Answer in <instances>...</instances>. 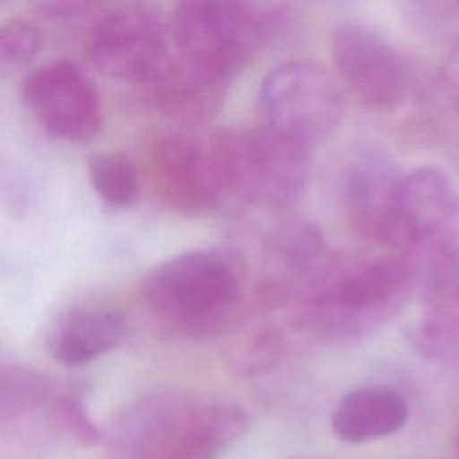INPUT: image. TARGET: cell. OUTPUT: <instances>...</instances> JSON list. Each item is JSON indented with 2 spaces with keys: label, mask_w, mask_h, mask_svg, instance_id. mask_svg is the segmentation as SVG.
Wrapping results in <instances>:
<instances>
[{
  "label": "cell",
  "mask_w": 459,
  "mask_h": 459,
  "mask_svg": "<svg viewBox=\"0 0 459 459\" xmlns=\"http://www.w3.org/2000/svg\"><path fill=\"white\" fill-rule=\"evenodd\" d=\"M249 429L233 402L183 391L145 394L113 421L115 459H219Z\"/></svg>",
  "instance_id": "6da1fadb"
},
{
  "label": "cell",
  "mask_w": 459,
  "mask_h": 459,
  "mask_svg": "<svg viewBox=\"0 0 459 459\" xmlns=\"http://www.w3.org/2000/svg\"><path fill=\"white\" fill-rule=\"evenodd\" d=\"M414 269L402 255L353 264L337 260L296 308L312 333L330 342L364 339L393 321L411 298Z\"/></svg>",
  "instance_id": "7a4b0ae2"
},
{
  "label": "cell",
  "mask_w": 459,
  "mask_h": 459,
  "mask_svg": "<svg viewBox=\"0 0 459 459\" xmlns=\"http://www.w3.org/2000/svg\"><path fill=\"white\" fill-rule=\"evenodd\" d=\"M244 264L224 249H190L158 264L143 296L170 330L206 337L224 332L237 317L246 287Z\"/></svg>",
  "instance_id": "3957f363"
},
{
  "label": "cell",
  "mask_w": 459,
  "mask_h": 459,
  "mask_svg": "<svg viewBox=\"0 0 459 459\" xmlns=\"http://www.w3.org/2000/svg\"><path fill=\"white\" fill-rule=\"evenodd\" d=\"M271 0H179L172 41L183 65L221 90L240 70L273 23Z\"/></svg>",
  "instance_id": "277c9868"
},
{
  "label": "cell",
  "mask_w": 459,
  "mask_h": 459,
  "mask_svg": "<svg viewBox=\"0 0 459 459\" xmlns=\"http://www.w3.org/2000/svg\"><path fill=\"white\" fill-rule=\"evenodd\" d=\"M224 199L262 208H287L301 195L310 149L278 134L265 124L221 131L210 140Z\"/></svg>",
  "instance_id": "5b68a950"
},
{
  "label": "cell",
  "mask_w": 459,
  "mask_h": 459,
  "mask_svg": "<svg viewBox=\"0 0 459 459\" xmlns=\"http://www.w3.org/2000/svg\"><path fill=\"white\" fill-rule=\"evenodd\" d=\"M260 111L267 127L312 149L337 129L344 100L326 70L308 61H289L264 79Z\"/></svg>",
  "instance_id": "8992f818"
},
{
  "label": "cell",
  "mask_w": 459,
  "mask_h": 459,
  "mask_svg": "<svg viewBox=\"0 0 459 459\" xmlns=\"http://www.w3.org/2000/svg\"><path fill=\"white\" fill-rule=\"evenodd\" d=\"M459 238V190L436 167L402 174L380 244L407 260L423 258Z\"/></svg>",
  "instance_id": "52a82bcc"
},
{
  "label": "cell",
  "mask_w": 459,
  "mask_h": 459,
  "mask_svg": "<svg viewBox=\"0 0 459 459\" xmlns=\"http://www.w3.org/2000/svg\"><path fill=\"white\" fill-rule=\"evenodd\" d=\"M88 56L109 77L145 84L149 90L178 59L165 27L143 7H124L104 16L90 34Z\"/></svg>",
  "instance_id": "ba28073f"
},
{
  "label": "cell",
  "mask_w": 459,
  "mask_h": 459,
  "mask_svg": "<svg viewBox=\"0 0 459 459\" xmlns=\"http://www.w3.org/2000/svg\"><path fill=\"white\" fill-rule=\"evenodd\" d=\"M332 57L341 81L364 106L393 111L405 102L411 88L409 66L377 30L360 23L339 25Z\"/></svg>",
  "instance_id": "9c48e42d"
},
{
  "label": "cell",
  "mask_w": 459,
  "mask_h": 459,
  "mask_svg": "<svg viewBox=\"0 0 459 459\" xmlns=\"http://www.w3.org/2000/svg\"><path fill=\"white\" fill-rule=\"evenodd\" d=\"M22 97L41 127L57 140L86 143L102 127L99 95L70 61H52L30 70L22 82Z\"/></svg>",
  "instance_id": "30bf717a"
},
{
  "label": "cell",
  "mask_w": 459,
  "mask_h": 459,
  "mask_svg": "<svg viewBox=\"0 0 459 459\" xmlns=\"http://www.w3.org/2000/svg\"><path fill=\"white\" fill-rule=\"evenodd\" d=\"M151 165L160 194L178 210L203 212L224 201L210 142L203 145L183 136L161 138L152 149Z\"/></svg>",
  "instance_id": "8fae6325"
},
{
  "label": "cell",
  "mask_w": 459,
  "mask_h": 459,
  "mask_svg": "<svg viewBox=\"0 0 459 459\" xmlns=\"http://www.w3.org/2000/svg\"><path fill=\"white\" fill-rule=\"evenodd\" d=\"M402 172L393 156L373 143L355 149L341 174V197L353 228L380 240Z\"/></svg>",
  "instance_id": "7c38bea8"
},
{
  "label": "cell",
  "mask_w": 459,
  "mask_h": 459,
  "mask_svg": "<svg viewBox=\"0 0 459 459\" xmlns=\"http://www.w3.org/2000/svg\"><path fill=\"white\" fill-rule=\"evenodd\" d=\"M409 418L405 398L387 385H364L350 391L335 405L330 425L344 443H368L396 434Z\"/></svg>",
  "instance_id": "4fadbf2b"
},
{
  "label": "cell",
  "mask_w": 459,
  "mask_h": 459,
  "mask_svg": "<svg viewBox=\"0 0 459 459\" xmlns=\"http://www.w3.org/2000/svg\"><path fill=\"white\" fill-rule=\"evenodd\" d=\"M126 321L115 310H90L70 316L50 337L52 357L65 366H79L117 348Z\"/></svg>",
  "instance_id": "5bb4252c"
},
{
  "label": "cell",
  "mask_w": 459,
  "mask_h": 459,
  "mask_svg": "<svg viewBox=\"0 0 459 459\" xmlns=\"http://www.w3.org/2000/svg\"><path fill=\"white\" fill-rule=\"evenodd\" d=\"M423 314L459 316V238L425 260Z\"/></svg>",
  "instance_id": "9a60e30c"
},
{
  "label": "cell",
  "mask_w": 459,
  "mask_h": 459,
  "mask_svg": "<svg viewBox=\"0 0 459 459\" xmlns=\"http://www.w3.org/2000/svg\"><path fill=\"white\" fill-rule=\"evenodd\" d=\"M52 394V384L36 369L7 364L0 366V423L16 421L43 403Z\"/></svg>",
  "instance_id": "2e32d148"
},
{
  "label": "cell",
  "mask_w": 459,
  "mask_h": 459,
  "mask_svg": "<svg viewBox=\"0 0 459 459\" xmlns=\"http://www.w3.org/2000/svg\"><path fill=\"white\" fill-rule=\"evenodd\" d=\"M90 179L95 192L111 204L129 206L140 194L133 161L122 152H102L90 160Z\"/></svg>",
  "instance_id": "e0dca14e"
},
{
  "label": "cell",
  "mask_w": 459,
  "mask_h": 459,
  "mask_svg": "<svg viewBox=\"0 0 459 459\" xmlns=\"http://www.w3.org/2000/svg\"><path fill=\"white\" fill-rule=\"evenodd\" d=\"M405 337L429 360L459 362V316L423 314L405 330Z\"/></svg>",
  "instance_id": "ac0fdd59"
},
{
  "label": "cell",
  "mask_w": 459,
  "mask_h": 459,
  "mask_svg": "<svg viewBox=\"0 0 459 459\" xmlns=\"http://www.w3.org/2000/svg\"><path fill=\"white\" fill-rule=\"evenodd\" d=\"M41 48V32L30 20L0 23V79L23 70Z\"/></svg>",
  "instance_id": "d6986e66"
},
{
  "label": "cell",
  "mask_w": 459,
  "mask_h": 459,
  "mask_svg": "<svg viewBox=\"0 0 459 459\" xmlns=\"http://www.w3.org/2000/svg\"><path fill=\"white\" fill-rule=\"evenodd\" d=\"M54 421L63 429V432L77 441L82 446H91L99 443L100 430L95 421L90 418L84 403L75 396H61L56 400L54 409Z\"/></svg>",
  "instance_id": "ffe728a7"
},
{
  "label": "cell",
  "mask_w": 459,
  "mask_h": 459,
  "mask_svg": "<svg viewBox=\"0 0 459 459\" xmlns=\"http://www.w3.org/2000/svg\"><path fill=\"white\" fill-rule=\"evenodd\" d=\"M436 100L446 111L459 115V47L450 54L437 75Z\"/></svg>",
  "instance_id": "44dd1931"
},
{
  "label": "cell",
  "mask_w": 459,
  "mask_h": 459,
  "mask_svg": "<svg viewBox=\"0 0 459 459\" xmlns=\"http://www.w3.org/2000/svg\"><path fill=\"white\" fill-rule=\"evenodd\" d=\"M36 9L50 16H72L93 7L100 0H29Z\"/></svg>",
  "instance_id": "7402d4cb"
},
{
  "label": "cell",
  "mask_w": 459,
  "mask_h": 459,
  "mask_svg": "<svg viewBox=\"0 0 459 459\" xmlns=\"http://www.w3.org/2000/svg\"><path fill=\"white\" fill-rule=\"evenodd\" d=\"M287 459H325V457H319V455H314V454H296V455H290Z\"/></svg>",
  "instance_id": "603a6c76"
},
{
  "label": "cell",
  "mask_w": 459,
  "mask_h": 459,
  "mask_svg": "<svg viewBox=\"0 0 459 459\" xmlns=\"http://www.w3.org/2000/svg\"><path fill=\"white\" fill-rule=\"evenodd\" d=\"M455 446H457V450H459V434H457V439H455Z\"/></svg>",
  "instance_id": "cb8c5ba5"
},
{
  "label": "cell",
  "mask_w": 459,
  "mask_h": 459,
  "mask_svg": "<svg viewBox=\"0 0 459 459\" xmlns=\"http://www.w3.org/2000/svg\"><path fill=\"white\" fill-rule=\"evenodd\" d=\"M4 2H5V0H0V4H4Z\"/></svg>",
  "instance_id": "d4e9b609"
}]
</instances>
